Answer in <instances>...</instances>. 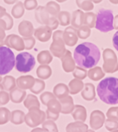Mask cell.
<instances>
[{
	"mask_svg": "<svg viewBox=\"0 0 118 132\" xmlns=\"http://www.w3.org/2000/svg\"><path fill=\"white\" fill-rule=\"evenodd\" d=\"M5 30H6V23L3 19L0 18V39H5L6 37Z\"/></svg>",
	"mask_w": 118,
	"mask_h": 132,
	"instance_id": "f907efd6",
	"label": "cell"
},
{
	"mask_svg": "<svg viewBox=\"0 0 118 132\" xmlns=\"http://www.w3.org/2000/svg\"><path fill=\"white\" fill-rule=\"evenodd\" d=\"M53 98H56L55 96L54 95V94L49 92H45L43 94H41V96H40V100H41V103H43L44 105H47L48 101H50Z\"/></svg>",
	"mask_w": 118,
	"mask_h": 132,
	"instance_id": "ee69618b",
	"label": "cell"
},
{
	"mask_svg": "<svg viewBox=\"0 0 118 132\" xmlns=\"http://www.w3.org/2000/svg\"><path fill=\"white\" fill-rule=\"evenodd\" d=\"M72 75L75 78H78L80 80H83L87 76V73L88 72L85 68H81L79 66L78 67H75V70L72 71Z\"/></svg>",
	"mask_w": 118,
	"mask_h": 132,
	"instance_id": "ab89813d",
	"label": "cell"
},
{
	"mask_svg": "<svg viewBox=\"0 0 118 132\" xmlns=\"http://www.w3.org/2000/svg\"><path fill=\"white\" fill-rule=\"evenodd\" d=\"M59 21H58L57 18L55 16H50V18L49 19V21L48 23V24L46 25L47 26H48L50 28L52 29V30H55L56 28H57L58 26H59Z\"/></svg>",
	"mask_w": 118,
	"mask_h": 132,
	"instance_id": "681fc988",
	"label": "cell"
},
{
	"mask_svg": "<svg viewBox=\"0 0 118 132\" xmlns=\"http://www.w3.org/2000/svg\"><path fill=\"white\" fill-rule=\"evenodd\" d=\"M46 84L43 80L38 78H35V82L33 87L30 89V90L35 94H38L41 93L45 89Z\"/></svg>",
	"mask_w": 118,
	"mask_h": 132,
	"instance_id": "e575fe53",
	"label": "cell"
},
{
	"mask_svg": "<svg viewBox=\"0 0 118 132\" xmlns=\"http://www.w3.org/2000/svg\"><path fill=\"white\" fill-rule=\"evenodd\" d=\"M66 130V131H87L88 125L84 122L76 121L68 124Z\"/></svg>",
	"mask_w": 118,
	"mask_h": 132,
	"instance_id": "d4e9b609",
	"label": "cell"
},
{
	"mask_svg": "<svg viewBox=\"0 0 118 132\" xmlns=\"http://www.w3.org/2000/svg\"><path fill=\"white\" fill-rule=\"evenodd\" d=\"M6 8H4V7H2V6H0V18H2V17L6 14Z\"/></svg>",
	"mask_w": 118,
	"mask_h": 132,
	"instance_id": "db71d44e",
	"label": "cell"
},
{
	"mask_svg": "<svg viewBox=\"0 0 118 132\" xmlns=\"http://www.w3.org/2000/svg\"><path fill=\"white\" fill-rule=\"evenodd\" d=\"M76 4L79 8L84 11H91L94 8L92 0H76Z\"/></svg>",
	"mask_w": 118,
	"mask_h": 132,
	"instance_id": "8d00e7d4",
	"label": "cell"
},
{
	"mask_svg": "<svg viewBox=\"0 0 118 132\" xmlns=\"http://www.w3.org/2000/svg\"><path fill=\"white\" fill-rule=\"evenodd\" d=\"M82 96L86 101H91L94 100L95 98V86L90 82L86 83L82 92Z\"/></svg>",
	"mask_w": 118,
	"mask_h": 132,
	"instance_id": "7402d4cb",
	"label": "cell"
},
{
	"mask_svg": "<svg viewBox=\"0 0 118 132\" xmlns=\"http://www.w3.org/2000/svg\"><path fill=\"white\" fill-rule=\"evenodd\" d=\"M33 131H48L46 129H44V128H43V129H38V128H37V129H33L32 130Z\"/></svg>",
	"mask_w": 118,
	"mask_h": 132,
	"instance_id": "9f6ffc18",
	"label": "cell"
},
{
	"mask_svg": "<svg viewBox=\"0 0 118 132\" xmlns=\"http://www.w3.org/2000/svg\"><path fill=\"white\" fill-rule=\"evenodd\" d=\"M99 98L108 105L118 104V78L107 77L100 81L97 87Z\"/></svg>",
	"mask_w": 118,
	"mask_h": 132,
	"instance_id": "7a4b0ae2",
	"label": "cell"
},
{
	"mask_svg": "<svg viewBox=\"0 0 118 132\" xmlns=\"http://www.w3.org/2000/svg\"><path fill=\"white\" fill-rule=\"evenodd\" d=\"M11 113L6 107H0V125L7 123L10 120Z\"/></svg>",
	"mask_w": 118,
	"mask_h": 132,
	"instance_id": "74e56055",
	"label": "cell"
},
{
	"mask_svg": "<svg viewBox=\"0 0 118 132\" xmlns=\"http://www.w3.org/2000/svg\"><path fill=\"white\" fill-rule=\"evenodd\" d=\"M62 61V68L67 73L72 72L75 68V62L74 59L72 58V54L69 50H66L65 53L60 58Z\"/></svg>",
	"mask_w": 118,
	"mask_h": 132,
	"instance_id": "4fadbf2b",
	"label": "cell"
},
{
	"mask_svg": "<svg viewBox=\"0 0 118 132\" xmlns=\"http://www.w3.org/2000/svg\"><path fill=\"white\" fill-rule=\"evenodd\" d=\"M103 70L106 73H114L118 71V61L116 54L110 48L103 52Z\"/></svg>",
	"mask_w": 118,
	"mask_h": 132,
	"instance_id": "ba28073f",
	"label": "cell"
},
{
	"mask_svg": "<svg viewBox=\"0 0 118 132\" xmlns=\"http://www.w3.org/2000/svg\"><path fill=\"white\" fill-rule=\"evenodd\" d=\"M113 28L114 29L118 30V14L114 17L113 19Z\"/></svg>",
	"mask_w": 118,
	"mask_h": 132,
	"instance_id": "f5cc1de1",
	"label": "cell"
},
{
	"mask_svg": "<svg viewBox=\"0 0 118 132\" xmlns=\"http://www.w3.org/2000/svg\"><path fill=\"white\" fill-rule=\"evenodd\" d=\"M37 76L38 78L46 80L50 77L52 74V70L48 65H41L37 69Z\"/></svg>",
	"mask_w": 118,
	"mask_h": 132,
	"instance_id": "4316f807",
	"label": "cell"
},
{
	"mask_svg": "<svg viewBox=\"0 0 118 132\" xmlns=\"http://www.w3.org/2000/svg\"><path fill=\"white\" fill-rule=\"evenodd\" d=\"M42 128L46 129L48 131H58L57 125L54 122V120H48L46 121L44 120L42 122Z\"/></svg>",
	"mask_w": 118,
	"mask_h": 132,
	"instance_id": "60d3db41",
	"label": "cell"
},
{
	"mask_svg": "<svg viewBox=\"0 0 118 132\" xmlns=\"http://www.w3.org/2000/svg\"><path fill=\"white\" fill-rule=\"evenodd\" d=\"M84 20V12H83L82 10H77L72 12L70 23L75 28L78 29L79 27L83 26Z\"/></svg>",
	"mask_w": 118,
	"mask_h": 132,
	"instance_id": "44dd1931",
	"label": "cell"
},
{
	"mask_svg": "<svg viewBox=\"0 0 118 132\" xmlns=\"http://www.w3.org/2000/svg\"><path fill=\"white\" fill-rule=\"evenodd\" d=\"M2 78L1 77V75H0V82H2Z\"/></svg>",
	"mask_w": 118,
	"mask_h": 132,
	"instance_id": "6125c7cd",
	"label": "cell"
},
{
	"mask_svg": "<svg viewBox=\"0 0 118 132\" xmlns=\"http://www.w3.org/2000/svg\"><path fill=\"white\" fill-rule=\"evenodd\" d=\"M53 94L58 99L66 96L69 94L68 87L64 83H58L54 87Z\"/></svg>",
	"mask_w": 118,
	"mask_h": 132,
	"instance_id": "484cf974",
	"label": "cell"
},
{
	"mask_svg": "<svg viewBox=\"0 0 118 132\" xmlns=\"http://www.w3.org/2000/svg\"><path fill=\"white\" fill-rule=\"evenodd\" d=\"M2 19L5 21L6 23V30H9L12 28L13 26V19L10 14L6 12V14L2 17Z\"/></svg>",
	"mask_w": 118,
	"mask_h": 132,
	"instance_id": "c3c4849f",
	"label": "cell"
},
{
	"mask_svg": "<svg viewBox=\"0 0 118 132\" xmlns=\"http://www.w3.org/2000/svg\"><path fill=\"white\" fill-rule=\"evenodd\" d=\"M35 82V78L31 75L19 76L16 80V85L22 89H31Z\"/></svg>",
	"mask_w": 118,
	"mask_h": 132,
	"instance_id": "ac0fdd59",
	"label": "cell"
},
{
	"mask_svg": "<svg viewBox=\"0 0 118 132\" xmlns=\"http://www.w3.org/2000/svg\"><path fill=\"white\" fill-rule=\"evenodd\" d=\"M63 39V31L57 30L53 35V43L50 46V51L55 57L61 58L66 49Z\"/></svg>",
	"mask_w": 118,
	"mask_h": 132,
	"instance_id": "8992f818",
	"label": "cell"
},
{
	"mask_svg": "<svg viewBox=\"0 0 118 132\" xmlns=\"http://www.w3.org/2000/svg\"><path fill=\"white\" fill-rule=\"evenodd\" d=\"M25 113L21 110L12 111L10 116V122L14 125H20L24 122Z\"/></svg>",
	"mask_w": 118,
	"mask_h": 132,
	"instance_id": "83f0119b",
	"label": "cell"
},
{
	"mask_svg": "<svg viewBox=\"0 0 118 132\" xmlns=\"http://www.w3.org/2000/svg\"><path fill=\"white\" fill-rule=\"evenodd\" d=\"M35 38L41 42H46L49 41L52 36V29L47 26L37 28L34 32Z\"/></svg>",
	"mask_w": 118,
	"mask_h": 132,
	"instance_id": "5bb4252c",
	"label": "cell"
},
{
	"mask_svg": "<svg viewBox=\"0 0 118 132\" xmlns=\"http://www.w3.org/2000/svg\"><path fill=\"white\" fill-rule=\"evenodd\" d=\"M59 101L62 106L61 113L64 114H68L72 112L75 107L73 99L72 97L69 95H67L63 98H59Z\"/></svg>",
	"mask_w": 118,
	"mask_h": 132,
	"instance_id": "2e32d148",
	"label": "cell"
},
{
	"mask_svg": "<svg viewBox=\"0 0 118 132\" xmlns=\"http://www.w3.org/2000/svg\"><path fill=\"white\" fill-rule=\"evenodd\" d=\"M73 119L76 121L85 122L86 120V109L82 105H75V107L71 112Z\"/></svg>",
	"mask_w": 118,
	"mask_h": 132,
	"instance_id": "ffe728a7",
	"label": "cell"
},
{
	"mask_svg": "<svg viewBox=\"0 0 118 132\" xmlns=\"http://www.w3.org/2000/svg\"><path fill=\"white\" fill-rule=\"evenodd\" d=\"M35 16L37 22L43 26H46L48 24L50 18V14L46 10V7L41 6H37L36 8Z\"/></svg>",
	"mask_w": 118,
	"mask_h": 132,
	"instance_id": "9a60e30c",
	"label": "cell"
},
{
	"mask_svg": "<svg viewBox=\"0 0 118 132\" xmlns=\"http://www.w3.org/2000/svg\"><path fill=\"white\" fill-rule=\"evenodd\" d=\"M18 0H4V2L7 4H12L15 3Z\"/></svg>",
	"mask_w": 118,
	"mask_h": 132,
	"instance_id": "11a10c76",
	"label": "cell"
},
{
	"mask_svg": "<svg viewBox=\"0 0 118 132\" xmlns=\"http://www.w3.org/2000/svg\"><path fill=\"white\" fill-rule=\"evenodd\" d=\"M35 65V58L28 52H24L18 54L15 58V68L18 72L22 73L31 72Z\"/></svg>",
	"mask_w": 118,
	"mask_h": 132,
	"instance_id": "5b68a950",
	"label": "cell"
},
{
	"mask_svg": "<svg viewBox=\"0 0 118 132\" xmlns=\"http://www.w3.org/2000/svg\"><path fill=\"white\" fill-rule=\"evenodd\" d=\"M15 57L13 52L8 47H0V75H6L13 69Z\"/></svg>",
	"mask_w": 118,
	"mask_h": 132,
	"instance_id": "277c9868",
	"label": "cell"
},
{
	"mask_svg": "<svg viewBox=\"0 0 118 132\" xmlns=\"http://www.w3.org/2000/svg\"><path fill=\"white\" fill-rule=\"evenodd\" d=\"M106 116L108 118L115 120L118 121V107H110L106 112Z\"/></svg>",
	"mask_w": 118,
	"mask_h": 132,
	"instance_id": "f6af8a7d",
	"label": "cell"
},
{
	"mask_svg": "<svg viewBox=\"0 0 118 132\" xmlns=\"http://www.w3.org/2000/svg\"><path fill=\"white\" fill-rule=\"evenodd\" d=\"M100 56L101 53L98 47L90 42H84L77 45L73 55L75 63L85 69L95 67L99 63Z\"/></svg>",
	"mask_w": 118,
	"mask_h": 132,
	"instance_id": "6da1fadb",
	"label": "cell"
},
{
	"mask_svg": "<svg viewBox=\"0 0 118 132\" xmlns=\"http://www.w3.org/2000/svg\"><path fill=\"white\" fill-rule=\"evenodd\" d=\"M4 90L10 91L16 87V80L12 76H6L2 78V83Z\"/></svg>",
	"mask_w": 118,
	"mask_h": 132,
	"instance_id": "f546056e",
	"label": "cell"
},
{
	"mask_svg": "<svg viewBox=\"0 0 118 132\" xmlns=\"http://www.w3.org/2000/svg\"><path fill=\"white\" fill-rule=\"evenodd\" d=\"M4 39H0V47H1V46H3V45H4Z\"/></svg>",
	"mask_w": 118,
	"mask_h": 132,
	"instance_id": "91938a15",
	"label": "cell"
},
{
	"mask_svg": "<svg viewBox=\"0 0 118 132\" xmlns=\"http://www.w3.org/2000/svg\"><path fill=\"white\" fill-rule=\"evenodd\" d=\"M4 44L8 47L17 51H22L25 49L24 42L21 37L16 35H9L6 37Z\"/></svg>",
	"mask_w": 118,
	"mask_h": 132,
	"instance_id": "30bf717a",
	"label": "cell"
},
{
	"mask_svg": "<svg viewBox=\"0 0 118 132\" xmlns=\"http://www.w3.org/2000/svg\"><path fill=\"white\" fill-rule=\"evenodd\" d=\"M110 2L113 4H118V0H109Z\"/></svg>",
	"mask_w": 118,
	"mask_h": 132,
	"instance_id": "6f0895ef",
	"label": "cell"
},
{
	"mask_svg": "<svg viewBox=\"0 0 118 132\" xmlns=\"http://www.w3.org/2000/svg\"><path fill=\"white\" fill-rule=\"evenodd\" d=\"M91 28L86 25H83L77 29V36L82 39H86L91 35Z\"/></svg>",
	"mask_w": 118,
	"mask_h": 132,
	"instance_id": "f35d334b",
	"label": "cell"
},
{
	"mask_svg": "<svg viewBox=\"0 0 118 132\" xmlns=\"http://www.w3.org/2000/svg\"><path fill=\"white\" fill-rule=\"evenodd\" d=\"M104 124H105L106 129L110 131H117L118 129V122L115 120L108 118L106 120H105Z\"/></svg>",
	"mask_w": 118,
	"mask_h": 132,
	"instance_id": "b9f144b4",
	"label": "cell"
},
{
	"mask_svg": "<svg viewBox=\"0 0 118 132\" xmlns=\"http://www.w3.org/2000/svg\"><path fill=\"white\" fill-rule=\"evenodd\" d=\"M46 8L51 16H55V17H57V14L60 12V5L55 2H53V1L48 2L46 6Z\"/></svg>",
	"mask_w": 118,
	"mask_h": 132,
	"instance_id": "d6a6232c",
	"label": "cell"
},
{
	"mask_svg": "<svg viewBox=\"0 0 118 132\" xmlns=\"http://www.w3.org/2000/svg\"><path fill=\"white\" fill-rule=\"evenodd\" d=\"M26 96V92L24 89L19 88V87H14L10 91L9 96L10 99L12 103H20L24 101L25 97Z\"/></svg>",
	"mask_w": 118,
	"mask_h": 132,
	"instance_id": "d6986e66",
	"label": "cell"
},
{
	"mask_svg": "<svg viewBox=\"0 0 118 132\" xmlns=\"http://www.w3.org/2000/svg\"><path fill=\"white\" fill-rule=\"evenodd\" d=\"M113 44L116 50L118 51V31H117L113 37Z\"/></svg>",
	"mask_w": 118,
	"mask_h": 132,
	"instance_id": "816d5d0a",
	"label": "cell"
},
{
	"mask_svg": "<svg viewBox=\"0 0 118 132\" xmlns=\"http://www.w3.org/2000/svg\"><path fill=\"white\" fill-rule=\"evenodd\" d=\"M47 110H46V118L52 120H56L58 119L60 113L62 110V106L59 100L53 98L47 103Z\"/></svg>",
	"mask_w": 118,
	"mask_h": 132,
	"instance_id": "9c48e42d",
	"label": "cell"
},
{
	"mask_svg": "<svg viewBox=\"0 0 118 132\" xmlns=\"http://www.w3.org/2000/svg\"><path fill=\"white\" fill-rule=\"evenodd\" d=\"M57 18L60 24L62 26H66L70 23V14L67 11H62L59 12Z\"/></svg>",
	"mask_w": 118,
	"mask_h": 132,
	"instance_id": "836d02e7",
	"label": "cell"
},
{
	"mask_svg": "<svg viewBox=\"0 0 118 132\" xmlns=\"http://www.w3.org/2000/svg\"><path fill=\"white\" fill-rule=\"evenodd\" d=\"M24 105L27 109H31L33 107H40V103L39 100L33 94H28L26 99L24 101Z\"/></svg>",
	"mask_w": 118,
	"mask_h": 132,
	"instance_id": "4dcf8cb0",
	"label": "cell"
},
{
	"mask_svg": "<svg viewBox=\"0 0 118 132\" xmlns=\"http://www.w3.org/2000/svg\"><path fill=\"white\" fill-rule=\"evenodd\" d=\"M95 21H96V14L95 13L91 12L84 13V24L86 25L91 28H93L95 26Z\"/></svg>",
	"mask_w": 118,
	"mask_h": 132,
	"instance_id": "d590c367",
	"label": "cell"
},
{
	"mask_svg": "<svg viewBox=\"0 0 118 132\" xmlns=\"http://www.w3.org/2000/svg\"><path fill=\"white\" fill-rule=\"evenodd\" d=\"M105 115L99 110H94L90 116V125L92 129H99L103 126L105 122Z\"/></svg>",
	"mask_w": 118,
	"mask_h": 132,
	"instance_id": "7c38bea8",
	"label": "cell"
},
{
	"mask_svg": "<svg viewBox=\"0 0 118 132\" xmlns=\"http://www.w3.org/2000/svg\"><path fill=\"white\" fill-rule=\"evenodd\" d=\"M46 118L44 111L39 109V107H33L29 109L28 113L25 115L24 122L30 127H36L42 124Z\"/></svg>",
	"mask_w": 118,
	"mask_h": 132,
	"instance_id": "52a82bcc",
	"label": "cell"
},
{
	"mask_svg": "<svg viewBox=\"0 0 118 132\" xmlns=\"http://www.w3.org/2000/svg\"><path fill=\"white\" fill-rule=\"evenodd\" d=\"M24 42V46L26 50H31L34 47L35 44V39L32 36L31 37H24L23 38Z\"/></svg>",
	"mask_w": 118,
	"mask_h": 132,
	"instance_id": "bcb514c9",
	"label": "cell"
},
{
	"mask_svg": "<svg viewBox=\"0 0 118 132\" xmlns=\"http://www.w3.org/2000/svg\"><path fill=\"white\" fill-rule=\"evenodd\" d=\"M63 39L65 44L68 46L72 47L76 45L78 41L77 30L74 27H67L63 32Z\"/></svg>",
	"mask_w": 118,
	"mask_h": 132,
	"instance_id": "8fae6325",
	"label": "cell"
},
{
	"mask_svg": "<svg viewBox=\"0 0 118 132\" xmlns=\"http://www.w3.org/2000/svg\"><path fill=\"white\" fill-rule=\"evenodd\" d=\"M55 1H57V2H60V3H63V2H66L67 0H55Z\"/></svg>",
	"mask_w": 118,
	"mask_h": 132,
	"instance_id": "94428289",
	"label": "cell"
},
{
	"mask_svg": "<svg viewBox=\"0 0 118 132\" xmlns=\"http://www.w3.org/2000/svg\"><path fill=\"white\" fill-rule=\"evenodd\" d=\"M10 101L9 94L4 91L2 85L0 83V105H4L7 104Z\"/></svg>",
	"mask_w": 118,
	"mask_h": 132,
	"instance_id": "7bdbcfd3",
	"label": "cell"
},
{
	"mask_svg": "<svg viewBox=\"0 0 118 132\" xmlns=\"http://www.w3.org/2000/svg\"><path fill=\"white\" fill-rule=\"evenodd\" d=\"M18 31L22 37H31L33 35L35 30L33 23L31 21L24 20L19 24Z\"/></svg>",
	"mask_w": 118,
	"mask_h": 132,
	"instance_id": "e0dca14e",
	"label": "cell"
},
{
	"mask_svg": "<svg viewBox=\"0 0 118 132\" xmlns=\"http://www.w3.org/2000/svg\"><path fill=\"white\" fill-rule=\"evenodd\" d=\"M114 16L111 10L100 9L96 15L95 28L102 32H108L113 30Z\"/></svg>",
	"mask_w": 118,
	"mask_h": 132,
	"instance_id": "3957f363",
	"label": "cell"
},
{
	"mask_svg": "<svg viewBox=\"0 0 118 132\" xmlns=\"http://www.w3.org/2000/svg\"><path fill=\"white\" fill-rule=\"evenodd\" d=\"M37 61L41 65H48L53 61V56L48 50H43L38 54Z\"/></svg>",
	"mask_w": 118,
	"mask_h": 132,
	"instance_id": "f1b7e54d",
	"label": "cell"
},
{
	"mask_svg": "<svg viewBox=\"0 0 118 132\" xmlns=\"http://www.w3.org/2000/svg\"><path fill=\"white\" fill-rule=\"evenodd\" d=\"M92 1H93V3H95V4H99V3L102 2V0H92Z\"/></svg>",
	"mask_w": 118,
	"mask_h": 132,
	"instance_id": "680465c9",
	"label": "cell"
},
{
	"mask_svg": "<svg viewBox=\"0 0 118 132\" xmlns=\"http://www.w3.org/2000/svg\"><path fill=\"white\" fill-rule=\"evenodd\" d=\"M24 8L28 10H32L37 7V0H25L24 4Z\"/></svg>",
	"mask_w": 118,
	"mask_h": 132,
	"instance_id": "7dc6e473",
	"label": "cell"
},
{
	"mask_svg": "<svg viewBox=\"0 0 118 132\" xmlns=\"http://www.w3.org/2000/svg\"><path fill=\"white\" fill-rule=\"evenodd\" d=\"M87 76H89V78L91 80L97 81V80H101V78L104 77L105 73L103 72V70L100 67L97 66V67L90 69V70L87 73Z\"/></svg>",
	"mask_w": 118,
	"mask_h": 132,
	"instance_id": "cb8c5ba5",
	"label": "cell"
},
{
	"mask_svg": "<svg viewBox=\"0 0 118 132\" xmlns=\"http://www.w3.org/2000/svg\"><path fill=\"white\" fill-rule=\"evenodd\" d=\"M25 8L22 2H19L14 5L11 10V14L12 16L15 19H19L24 15Z\"/></svg>",
	"mask_w": 118,
	"mask_h": 132,
	"instance_id": "1f68e13d",
	"label": "cell"
},
{
	"mask_svg": "<svg viewBox=\"0 0 118 132\" xmlns=\"http://www.w3.org/2000/svg\"><path fill=\"white\" fill-rule=\"evenodd\" d=\"M84 82L82 80L78 78H74L72 80H70L68 84V89H69V93L70 94H77L80 91H82L84 88Z\"/></svg>",
	"mask_w": 118,
	"mask_h": 132,
	"instance_id": "603a6c76",
	"label": "cell"
}]
</instances>
